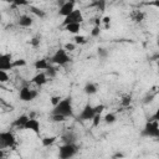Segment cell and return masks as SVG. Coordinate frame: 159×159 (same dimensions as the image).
I'll return each instance as SVG.
<instances>
[{"instance_id": "cell-23", "label": "cell", "mask_w": 159, "mask_h": 159, "mask_svg": "<svg viewBox=\"0 0 159 159\" xmlns=\"http://www.w3.org/2000/svg\"><path fill=\"white\" fill-rule=\"evenodd\" d=\"M143 19H144V14L142 11H135L132 15V20H134L135 22H140V21H143Z\"/></svg>"}, {"instance_id": "cell-38", "label": "cell", "mask_w": 159, "mask_h": 159, "mask_svg": "<svg viewBox=\"0 0 159 159\" xmlns=\"http://www.w3.org/2000/svg\"><path fill=\"white\" fill-rule=\"evenodd\" d=\"M150 119H154V120H158L159 122V109H157V112L153 114V117Z\"/></svg>"}, {"instance_id": "cell-13", "label": "cell", "mask_w": 159, "mask_h": 159, "mask_svg": "<svg viewBox=\"0 0 159 159\" xmlns=\"http://www.w3.org/2000/svg\"><path fill=\"white\" fill-rule=\"evenodd\" d=\"M34 67L39 71H46L47 68L51 67V61H48L47 58H40L36 60V62L34 63Z\"/></svg>"}, {"instance_id": "cell-11", "label": "cell", "mask_w": 159, "mask_h": 159, "mask_svg": "<svg viewBox=\"0 0 159 159\" xmlns=\"http://www.w3.org/2000/svg\"><path fill=\"white\" fill-rule=\"evenodd\" d=\"M47 81H48V77H47V75H46L45 71H40V72H39L37 75H35V76L32 77V80H31V82L35 83V84L39 86V87L46 84Z\"/></svg>"}, {"instance_id": "cell-12", "label": "cell", "mask_w": 159, "mask_h": 159, "mask_svg": "<svg viewBox=\"0 0 159 159\" xmlns=\"http://www.w3.org/2000/svg\"><path fill=\"white\" fill-rule=\"evenodd\" d=\"M24 129H29V130L34 132L35 134H40L41 125H40V122H39L37 119H35V118H29V120L26 122Z\"/></svg>"}, {"instance_id": "cell-44", "label": "cell", "mask_w": 159, "mask_h": 159, "mask_svg": "<svg viewBox=\"0 0 159 159\" xmlns=\"http://www.w3.org/2000/svg\"><path fill=\"white\" fill-rule=\"evenodd\" d=\"M158 72H159V61H158Z\"/></svg>"}, {"instance_id": "cell-19", "label": "cell", "mask_w": 159, "mask_h": 159, "mask_svg": "<svg viewBox=\"0 0 159 159\" xmlns=\"http://www.w3.org/2000/svg\"><path fill=\"white\" fill-rule=\"evenodd\" d=\"M30 11H31L34 15H36L37 17H40V19H43L45 15H46L43 10H41V9L36 7V6H32V5H30Z\"/></svg>"}, {"instance_id": "cell-18", "label": "cell", "mask_w": 159, "mask_h": 159, "mask_svg": "<svg viewBox=\"0 0 159 159\" xmlns=\"http://www.w3.org/2000/svg\"><path fill=\"white\" fill-rule=\"evenodd\" d=\"M61 139L63 140V143H76L77 137H76V134H75L73 132L68 130V132H66L65 134H62Z\"/></svg>"}, {"instance_id": "cell-7", "label": "cell", "mask_w": 159, "mask_h": 159, "mask_svg": "<svg viewBox=\"0 0 159 159\" xmlns=\"http://www.w3.org/2000/svg\"><path fill=\"white\" fill-rule=\"evenodd\" d=\"M37 94H39L37 91L31 89V88L27 87V86H24V87L20 88L19 98H20L21 101H24V102H31V101H34V99L37 97Z\"/></svg>"}, {"instance_id": "cell-4", "label": "cell", "mask_w": 159, "mask_h": 159, "mask_svg": "<svg viewBox=\"0 0 159 159\" xmlns=\"http://www.w3.org/2000/svg\"><path fill=\"white\" fill-rule=\"evenodd\" d=\"M78 153V145L76 143H63L60 147L58 157L61 159H70Z\"/></svg>"}, {"instance_id": "cell-29", "label": "cell", "mask_w": 159, "mask_h": 159, "mask_svg": "<svg viewBox=\"0 0 159 159\" xmlns=\"http://www.w3.org/2000/svg\"><path fill=\"white\" fill-rule=\"evenodd\" d=\"M99 34H101V27H99V25H94V27H93L92 31H91V35H92L93 37H98Z\"/></svg>"}, {"instance_id": "cell-43", "label": "cell", "mask_w": 159, "mask_h": 159, "mask_svg": "<svg viewBox=\"0 0 159 159\" xmlns=\"http://www.w3.org/2000/svg\"><path fill=\"white\" fill-rule=\"evenodd\" d=\"M2 1H5V2H14V0H2Z\"/></svg>"}, {"instance_id": "cell-20", "label": "cell", "mask_w": 159, "mask_h": 159, "mask_svg": "<svg viewBox=\"0 0 159 159\" xmlns=\"http://www.w3.org/2000/svg\"><path fill=\"white\" fill-rule=\"evenodd\" d=\"M56 140H57L56 137H46V138L42 139V145L43 147H51Z\"/></svg>"}, {"instance_id": "cell-36", "label": "cell", "mask_w": 159, "mask_h": 159, "mask_svg": "<svg viewBox=\"0 0 159 159\" xmlns=\"http://www.w3.org/2000/svg\"><path fill=\"white\" fill-rule=\"evenodd\" d=\"M130 101H132V99H130V96H124L123 99H122V104H123V106H128V104L130 103Z\"/></svg>"}, {"instance_id": "cell-32", "label": "cell", "mask_w": 159, "mask_h": 159, "mask_svg": "<svg viewBox=\"0 0 159 159\" xmlns=\"http://www.w3.org/2000/svg\"><path fill=\"white\" fill-rule=\"evenodd\" d=\"M63 48L67 50V51H73V50L76 48V43H75V42H68V43H66V45L63 46Z\"/></svg>"}, {"instance_id": "cell-27", "label": "cell", "mask_w": 159, "mask_h": 159, "mask_svg": "<svg viewBox=\"0 0 159 159\" xmlns=\"http://www.w3.org/2000/svg\"><path fill=\"white\" fill-rule=\"evenodd\" d=\"M12 65H14V68H16V67H22V66H25V65H26V61H25L24 58L14 60V61H12Z\"/></svg>"}, {"instance_id": "cell-40", "label": "cell", "mask_w": 159, "mask_h": 159, "mask_svg": "<svg viewBox=\"0 0 159 159\" xmlns=\"http://www.w3.org/2000/svg\"><path fill=\"white\" fill-rule=\"evenodd\" d=\"M118 157L120 158V157H123V154H120V153H117V154H114V155H113V158H118Z\"/></svg>"}, {"instance_id": "cell-1", "label": "cell", "mask_w": 159, "mask_h": 159, "mask_svg": "<svg viewBox=\"0 0 159 159\" xmlns=\"http://www.w3.org/2000/svg\"><path fill=\"white\" fill-rule=\"evenodd\" d=\"M51 114H61L66 118L73 117V107H72V97L67 96L66 98H62L56 106H53V109L51 111Z\"/></svg>"}, {"instance_id": "cell-33", "label": "cell", "mask_w": 159, "mask_h": 159, "mask_svg": "<svg viewBox=\"0 0 159 159\" xmlns=\"http://www.w3.org/2000/svg\"><path fill=\"white\" fill-rule=\"evenodd\" d=\"M12 4L15 6H24V5H27L29 4V0H14Z\"/></svg>"}, {"instance_id": "cell-37", "label": "cell", "mask_w": 159, "mask_h": 159, "mask_svg": "<svg viewBox=\"0 0 159 159\" xmlns=\"http://www.w3.org/2000/svg\"><path fill=\"white\" fill-rule=\"evenodd\" d=\"M147 5H152V6L159 7V0H153V1H150V2H147Z\"/></svg>"}, {"instance_id": "cell-16", "label": "cell", "mask_w": 159, "mask_h": 159, "mask_svg": "<svg viewBox=\"0 0 159 159\" xmlns=\"http://www.w3.org/2000/svg\"><path fill=\"white\" fill-rule=\"evenodd\" d=\"M30 117H27L26 114H22L20 117H17L14 122H12V127H16V128H25V124L26 122L29 120Z\"/></svg>"}, {"instance_id": "cell-3", "label": "cell", "mask_w": 159, "mask_h": 159, "mask_svg": "<svg viewBox=\"0 0 159 159\" xmlns=\"http://www.w3.org/2000/svg\"><path fill=\"white\" fill-rule=\"evenodd\" d=\"M71 60H72V58L70 57L68 51L65 50V48H58V50H56V52H55V53L51 56V58H50L51 63L57 65V66H66L67 63L71 62Z\"/></svg>"}, {"instance_id": "cell-14", "label": "cell", "mask_w": 159, "mask_h": 159, "mask_svg": "<svg viewBox=\"0 0 159 159\" xmlns=\"http://www.w3.org/2000/svg\"><path fill=\"white\" fill-rule=\"evenodd\" d=\"M17 24H19L21 27H30V26H32V24H34V19H32V16L24 14V15H21V16L19 17Z\"/></svg>"}, {"instance_id": "cell-17", "label": "cell", "mask_w": 159, "mask_h": 159, "mask_svg": "<svg viewBox=\"0 0 159 159\" xmlns=\"http://www.w3.org/2000/svg\"><path fill=\"white\" fill-rule=\"evenodd\" d=\"M97 89H98V87H97V84L93 83V82H87V83L84 84V87H83V91H84V93H86L87 96H92V94L97 93Z\"/></svg>"}, {"instance_id": "cell-26", "label": "cell", "mask_w": 159, "mask_h": 159, "mask_svg": "<svg viewBox=\"0 0 159 159\" xmlns=\"http://www.w3.org/2000/svg\"><path fill=\"white\" fill-rule=\"evenodd\" d=\"M92 5H96L98 7V10H104V7H106V0H94Z\"/></svg>"}, {"instance_id": "cell-42", "label": "cell", "mask_w": 159, "mask_h": 159, "mask_svg": "<svg viewBox=\"0 0 159 159\" xmlns=\"http://www.w3.org/2000/svg\"><path fill=\"white\" fill-rule=\"evenodd\" d=\"M157 46L159 47V35H158V37H157Z\"/></svg>"}, {"instance_id": "cell-9", "label": "cell", "mask_w": 159, "mask_h": 159, "mask_svg": "<svg viewBox=\"0 0 159 159\" xmlns=\"http://www.w3.org/2000/svg\"><path fill=\"white\" fill-rule=\"evenodd\" d=\"M12 61L14 60H12L11 53H2L0 56V70H4V71L12 70L14 68Z\"/></svg>"}, {"instance_id": "cell-15", "label": "cell", "mask_w": 159, "mask_h": 159, "mask_svg": "<svg viewBox=\"0 0 159 159\" xmlns=\"http://www.w3.org/2000/svg\"><path fill=\"white\" fill-rule=\"evenodd\" d=\"M65 30L70 34H73V35H78L80 34V30H81V24L80 22H73V24H68L66 26H63Z\"/></svg>"}, {"instance_id": "cell-6", "label": "cell", "mask_w": 159, "mask_h": 159, "mask_svg": "<svg viewBox=\"0 0 159 159\" xmlns=\"http://www.w3.org/2000/svg\"><path fill=\"white\" fill-rule=\"evenodd\" d=\"M16 143L15 135L11 132H1L0 133V149L12 148Z\"/></svg>"}, {"instance_id": "cell-31", "label": "cell", "mask_w": 159, "mask_h": 159, "mask_svg": "<svg viewBox=\"0 0 159 159\" xmlns=\"http://www.w3.org/2000/svg\"><path fill=\"white\" fill-rule=\"evenodd\" d=\"M30 45L34 46V47L40 46V37H32V39L30 40Z\"/></svg>"}, {"instance_id": "cell-2", "label": "cell", "mask_w": 159, "mask_h": 159, "mask_svg": "<svg viewBox=\"0 0 159 159\" xmlns=\"http://www.w3.org/2000/svg\"><path fill=\"white\" fill-rule=\"evenodd\" d=\"M140 135L147 138H159V122L154 119H149L143 127Z\"/></svg>"}, {"instance_id": "cell-39", "label": "cell", "mask_w": 159, "mask_h": 159, "mask_svg": "<svg viewBox=\"0 0 159 159\" xmlns=\"http://www.w3.org/2000/svg\"><path fill=\"white\" fill-rule=\"evenodd\" d=\"M103 21H104L106 24H108V22H111V17H109V16H106V17L103 19Z\"/></svg>"}, {"instance_id": "cell-24", "label": "cell", "mask_w": 159, "mask_h": 159, "mask_svg": "<svg viewBox=\"0 0 159 159\" xmlns=\"http://www.w3.org/2000/svg\"><path fill=\"white\" fill-rule=\"evenodd\" d=\"M97 53H98V56H99L101 58H107V57H108V50L104 48V47H98Z\"/></svg>"}, {"instance_id": "cell-45", "label": "cell", "mask_w": 159, "mask_h": 159, "mask_svg": "<svg viewBox=\"0 0 159 159\" xmlns=\"http://www.w3.org/2000/svg\"><path fill=\"white\" fill-rule=\"evenodd\" d=\"M93 1H94V0H93Z\"/></svg>"}, {"instance_id": "cell-10", "label": "cell", "mask_w": 159, "mask_h": 159, "mask_svg": "<svg viewBox=\"0 0 159 159\" xmlns=\"http://www.w3.org/2000/svg\"><path fill=\"white\" fill-rule=\"evenodd\" d=\"M75 5H76V0H66L61 6H60V10H58V14L61 16H67L70 15L73 10H75Z\"/></svg>"}, {"instance_id": "cell-8", "label": "cell", "mask_w": 159, "mask_h": 159, "mask_svg": "<svg viewBox=\"0 0 159 159\" xmlns=\"http://www.w3.org/2000/svg\"><path fill=\"white\" fill-rule=\"evenodd\" d=\"M82 21H83V15H82L81 10L75 9L70 15L65 16V20H63L62 25L66 26V25H68V24H73V22H80V24H81Z\"/></svg>"}, {"instance_id": "cell-41", "label": "cell", "mask_w": 159, "mask_h": 159, "mask_svg": "<svg viewBox=\"0 0 159 159\" xmlns=\"http://www.w3.org/2000/svg\"><path fill=\"white\" fill-rule=\"evenodd\" d=\"M157 58H159V53H157L155 56H153V60H157Z\"/></svg>"}, {"instance_id": "cell-28", "label": "cell", "mask_w": 159, "mask_h": 159, "mask_svg": "<svg viewBox=\"0 0 159 159\" xmlns=\"http://www.w3.org/2000/svg\"><path fill=\"white\" fill-rule=\"evenodd\" d=\"M51 119H52V122H65L67 118L61 114H51Z\"/></svg>"}, {"instance_id": "cell-35", "label": "cell", "mask_w": 159, "mask_h": 159, "mask_svg": "<svg viewBox=\"0 0 159 159\" xmlns=\"http://www.w3.org/2000/svg\"><path fill=\"white\" fill-rule=\"evenodd\" d=\"M61 99H62V98H61L60 96H52V97H51V103H52V106H56Z\"/></svg>"}, {"instance_id": "cell-21", "label": "cell", "mask_w": 159, "mask_h": 159, "mask_svg": "<svg viewBox=\"0 0 159 159\" xmlns=\"http://www.w3.org/2000/svg\"><path fill=\"white\" fill-rule=\"evenodd\" d=\"M73 42H75L76 45H84V43L87 42V40H86V37L82 36V35H75Z\"/></svg>"}, {"instance_id": "cell-30", "label": "cell", "mask_w": 159, "mask_h": 159, "mask_svg": "<svg viewBox=\"0 0 159 159\" xmlns=\"http://www.w3.org/2000/svg\"><path fill=\"white\" fill-rule=\"evenodd\" d=\"M7 80H9V76H7L6 71L0 70V82H1V83H4V82H6Z\"/></svg>"}, {"instance_id": "cell-22", "label": "cell", "mask_w": 159, "mask_h": 159, "mask_svg": "<svg viewBox=\"0 0 159 159\" xmlns=\"http://www.w3.org/2000/svg\"><path fill=\"white\" fill-rule=\"evenodd\" d=\"M103 119H104V122L107 123V124H113L114 122H116V114H113V113H108V114H106L104 117H103Z\"/></svg>"}, {"instance_id": "cell-5", "label": "cell", "mask_w": 159, "mask_h": 159, "mask_svg": "<svg viewBox=\"0 0 159 159\" xmlns=\"http://www.w3.org/2000/svg\"><path fill=\"white\" fill-rule=\"evenodd\" d=\"M96 114H98V112H97V109H96V106L93 107L92 104L87 103V104L82 108V111H81V113L78 114L77 118H78V120H92Z\"/></svg>"}, {"instance_id": "cell-25", "label": "cell", "mask_w": 159, "mask_h": 159, "mask_svg": "<svg viewBox=\"0 0 159 159\" xmlns=\"http://www.w3.org/2000/svg\"><path fill=\"white\" fill-rule=\"evenodd\" d=\"M45 72H46V75H47V77H48V78H53V77L56 76V73H57V70H56L53 66H51V67H50V68H47Z\"/></svg>"}, {"instance_id": "cell-34", "label": "cell", "mask_w": 159, "mask_h": 159, "mask_svg": "<svg viewBox=\"0 0 159 159\" xmlns=\"http://www.w3.org/2000/svg\"><path fill=\"white\" fill-rule=\"evenodd\" d=\"M101 114H102V113L96 114V116H94V118L92 119V120H93V125H94V127H97V125L99 124V122H101Z\"/></svg>"}]
</instances>
